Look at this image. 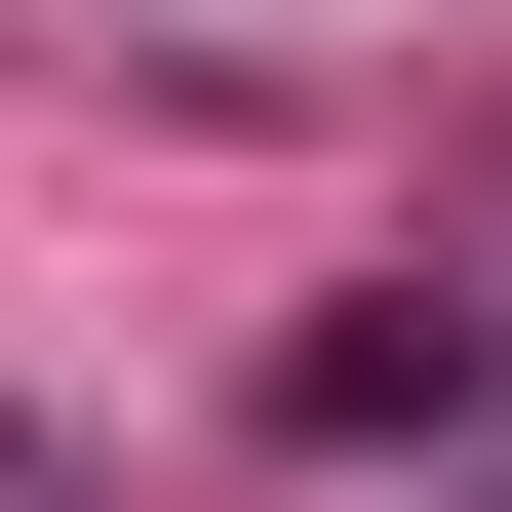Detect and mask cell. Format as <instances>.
I'll list each match as a JSON object with an SVG mask.
<instances>
[{
    "label": "cell",
    "instance_id": "6da1fadb",
    "mask_svg": "<svg viewBox=\"0 0 512 512\" xmlns=\"http://www.w3.org/2000/svg\"><path fill=\"white\" fill-rule=\"evenodd\" d=\"M276 434H473V316H434V276H394V316H316V355H276Z\"/></svg>",
    "mask_w": 512,
    "mask_h": 512
},
{
    "label": "cell",
    "instance_id": "7a4b0ae2",
    "mask_svg": "<svg viewBox=\"0 0 512 512\" xmlns=\"http://www.w3.org/2000/svg\"><path fill=\"white\" fill-rule=\"evenodd\" d=\"M0 512H79V434H0Z\"/></svg>",
    "mask_w": 512,
    "mask_h": 512
}]
</instances>
